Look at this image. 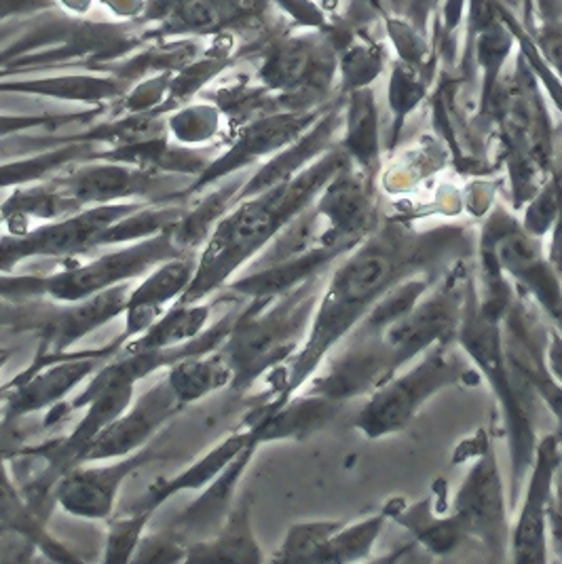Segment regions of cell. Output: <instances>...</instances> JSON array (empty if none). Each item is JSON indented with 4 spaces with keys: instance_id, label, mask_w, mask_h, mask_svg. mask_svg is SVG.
I'll use <instances>...</instances> for the list:
<instances>
[{
    "instance_id": "cell-1",
    "label": "cell",
    "mask_w": 562,
    "mask_h": 564,
    "mask_svg": "<svg viewBox=\"0 0 562 564\" xmlns=\"http://www.w3.org/2000/svg\"><path fill=\"white\" fill-rule=\"evenodd\" d=\"M478 229L442 223L414 227L410 218L385 216L375 231L341 258L324 285L301 349L264 381L269 406H280L311 377L385 294L412 275H444L461 258H476Z\"/></svg>"
},
{
    "instance_id": "cell-2",
    "label": "cell",
    "mask_w": 562,
    "mask_h": 564,
    "mask_svg": "<svg viewBox=\"0 0 562 564\" xmlns=\"http://www.w3.org/2000/svg\"><path fill=\"white\" fill-rule=\"evenodd\" d=\"M349 163V156L336 142L299 176L230 207L199 250L197 271L180 296V303H204L216 292H223L246 264L273 246L281 232L311 207L322 188Z\"/></svg>"
},
{
    "instance_id": "cell-3",
    "label": "cell",
    "mask_w": 562,
    "mask_h": 564,
    "mask_svg": "<svg viewBox=\"0 0 562 564\" xmlns=\"http://www.w3.org/2000/svg\"><path fill=\"white\" fill-rule=\"evenodd\" d=\"M457 345L472 359L478 375L497 398L510 444V501L511 508H516L533 463L537 442L541 437L537 432L541 412H548V409L539 400L536 389L514 368L508 358L501 322L480 313L476 299V278L467 292Z\"/></svg>"
},
{
    "instance_id": "cell-4",
    "label": "cell",
    "mask_w": 562,
    "mask_h": 564,
    "mask_svg": "<svg viewBox=\"0 0 562 564\" xmlns=\"http://www.w3.org/2000/svg\"><path fill=\"white\" fill-rule=\"evenodd\" d=\"M326 280L328 273L311 278L278 299H252L237 311L220 345L233 370L230 393H248L301 349Z\"/></svg>"
},
{
    "instance_id": "cell-5",
    "label": "cell",
    "mask_w": 562,
    "mask_h": 564,
    "mask_svg": "<svg viewBox=\"0 0 562 564\" xmlns=\"http://www.w3.org/2000/svg\"><path fill=\"white\" fill-rule=\"evenodd\" d=\"M480 381L483 377L457 343H440L366 395L356 430L368 440L396 436L440 391L478 386Z\"/></svg>"
},
{
    "instance_id": "cell-6",
    "label": "cell",
    "mask_w": 562,
    "mask_h": 564,
    "mask_svg": "<svg viewBox=\"0 0 562 564\" xmlns=\"http://www.w3.org/2000/svg\"><path fill=\"white\" fill-rule=\"evenodd\" d=\"M461 448L469 451L461 455V462H469V469L453 497L451 512L457 516L467 539L478 543L490 561L506 563L510 561V497L497 455L485 430Z\"/></svg>"
},
{
    "instance_id": "cell-7",
    "label": "cell",
    "mask_w": 562,
    "mask_h": 564,
    "mask_svg": "<svg viewBox=\"0 0 562 564\" xmlns=\"http://www.w3.org/2000/svg\"><path fill=\"white\" fill-rule=\"evenodd\" d=\"M474 260L461 258L430 288L417 307L381 330L396 372L440 343H457L467 292L474 283Z\"/></svg>"
},
{
    "instance_id": "cell-8",
    "label": "cell",
    "mask_w": 562,
    "mask_h": 564,
    "mask_svg": "<svg viewBox=\"0 0 562 564\" xmlns=\"http://www.w3.org/2000/svg\"><path fill=\"white\" fill-rule=\"evenodd\" d=\"M478 246L495 254L550 328L562 334V278L545 257L543 239L525 231L510 209L495 207L478 229Z\"/></svg>"
},
{
    "instance_id": "cell-9",
    "label": "cell",
    "mask_w": 562,
    "mask_h": 564,
    "mask_svg": "<svg viewBox=\"0 0 562 564\" xmlns=\"http://www.w3.org/2000/svg\"><path fill=\"white\" fill-rule=\"evenodd\" d=\"M123 338L117 336L112 343L98 349L68 351L62 356L36 354L34 361L24 368L7 386L4 400L0 404V423L18 425L36 412H47L66 402L78 387L87 383L106 359L119 354Z\"/></svg>"
},
{
    "instance_id": "cell-10",
    "label": "cell",
    "mask_w": 562,
    "mask_h": 564,
    "mask_svg": "<svg viewBox=\"0 0 562 564\" xmlns=\"http://www.w3.org/2000/svg\"><path fill=\"white\" fill-rule=\"evenodd\" d=\"M324 110L326 108L278 110L233 129L227 149L214 154L204 172L174 195V202L188 204V199L202 195L214 184L237 176L260 161L271 159L296 138H301L322 117Z\"/></svg>"
},
{
    "instance_id": "cell-11",
    "label": "cell",
    "mask_w": 562,
    "mask_h": 564,
    "mask_svg": "<svg viewBox=\"0 0 562 564\" xmlns=\"http://www.w3.org/2000/svg\"><path fill=\"white\" fill-rule=\"evenodd\" d=\"M149 202L89 206L60 220L43 223L26 235H0V271L13 273L22 262L36 258L75 260L98 250V241L112 223Z\"/></svg>"
},
{
    "instance_id": "cell-12",
    "label": "cell",
    "mask_w": 562,
    "mask_h": 564,
    "mask_svg": "<svg viewBox=\"0 0 562 564\" xmlns=\"http://www.w3.org/2000/svg\"><path fill=\"white\" fill-rule=\"evenodd\" d=\"M180 254L186 252H180L172 239V231H167L144 241L128 243L115 252L87 262H71L47 275V299L55 303H75L89 299L121 283L136 282L153 271L156 264Z\"/></svg>"
},
{
    "instance_id": "cell-13",
    "label": "cell",
    "mask_w": 562,
    "mask_h": 564,
    "mask_svg": "<svg viewBox=\"0 0 562 564\" xmlns=\"http://www.w3.org/2000/svg\"><path fill=\"white\" fill-rule=\"evenodd\" d=\"M176 178L179 176H165L128 163L94 159L71 165L53 180L78 206L89 207L128 202H174V195L182 191Z\"/></svg>"
},
{
    "instance_id": "cell-14",
    "label": "cell",
    "mask_w": 562,
    "mask_h": 564,
    "mask_svg": "<svg viewBox=\"0 0 562 564\" xmlns=\"http://www.w3.org/2000/svg\"><path fill=\"white\" fill-rule=\"evenodd\" d=\"M562 465V432L543 434L537 442L531 469L518 499L511 524L510 561L548 563V513L554 499V476Z\"/></svg>"
},
{
    "instance_id": "cell-15",
    "label": "cell",
    "mask_w": 562,
    "mask_h": 564,
    "mask_svg": "<svg viewBox=\"0 0 562 564\" xmlns=\"http://www.w3.org/2000/svg\"><path fill=\"white\" fill-rule=\"evenodd\" d=\"M159 444H149L128 457L108 462L80 463L57 485V508L80 520H108L117 510L123 485L144 465L159 457Z\"/></svg>"
},
{
    "instance_id": "cell-16",
    "label": "cell",
    "mask_w": 562,
    "mask_h": 564,
    "mask_svg": "<svg viewBox=\"0 0 562 564\" xmlns=\"http://www.w3.org/2000/svg\"><path fill=\"white\" fill-rule=\"evenodd\" d=\"M184 406L167 386L165 379L138 395L126 411L121 412L85 453L83 463L121 459L149 446L159 432L176 419Z\"/></svg>"
},
{
    "instance_id": "cell-17",
    "label": "cell",
    "mask_w": 562,
    "mask_h": 564,
    "mask_svg": "<svg viewBox=\"0 0 562 564\" xmlns=\"http://www.w3.org/2000/svg\"><path fill=\"white\" fill-rule=\"evenodd\" d=\"M133 282L121 283L117 288L104 290L89 299L75 303H55L53 301L50 315L36 334L43 356H62L73 351V347L87 338L89 334L108 326L110 322L123 317L128 307L129 292Z\"/></svg>"
},
{
    "instance_id": "cell-18",
    "label": "cell",
    "mask_w": 562,
    "mask_h": 564,
    "mask_svg": "<svg viewBox=\"0 0 562 564\" xmlns=\"http://www.w3.org/2000/svg\"><path fill=\"white\" fill-rule=\"evenodd\" d=\"M352 246H331V243H317L292 257L278 258L262 262L256 267L252 273L237 278L225 288L230 294L239 299H258V301H271L281 294L299 288L301 283L311 278L331 273L334 264L349 254Z\"/></svg>"
},
{
    "instance_id": "cell-19",
    "label": "cell",
    "mask_w": 562,
    "mask_h": 564,
    "mask_svg": "<svg viewBox=\"0 0 562 564\" xmlns=\"http://www.w3.org/2000/svg\"><path fill=\"white\" fill-rule=\"evenodd\" d=\"M343 409L345 404L336 400L301 389L280 406H269L260 402L244 416V423L255 430L260 444L285 440L299 442L324 432Z\"/></svg>"
},
{
    "instance_id": "cell-20",
    "label": "cell",
    "mask_w": 562,
    "mask_h": 564,
    "mask_svg": "<svg viewBox=\"0 0 562 564\" xmlns=\"http://www.w3.org/2000/svg\"><path fill=\"white\" fill-rule=\"evenodd\" d=\"M338 129H343V104H334L326 108L322 117L301 138H296L292 144L281 149L280 153L267 159L255 174L241 184L235 204L299 176L313 161H317L322 154L333 149Z\"/></svg>"
},
{
    "instance_id": "cell-21",
    "label": "cell",
    "mask_w": 562,
    "mask_h": 564,
    "mask_svg": "<svg viewBox=\"0 0 562 564\" xmlns=\"http://www.w3.org/2000/svg\"><path fill=\"white\" fill-rule=\"evenodd\" d=\"M195 271H197V254L186 252L156 264L153 271H149L142 278V282L136 283L129 292L128 307L123 313V319H126V328L121 333L123 343L147 333L167 308L179 303L180 296L193 282Z\"/></svg>"
},
{
    "instance_id": "cell-22",
    "label": "cell",
    "mask_w": 562,
    "mask_h": 564,
    "mask_svg": "<svg viewBox=\"0 0 562 564\" xmlns=\"http://www.w3.org/2000/svg\"><path fill=\"white\" fill-rule=\"evenodd\" d=\"M258 451H260L258 442L250 444L246 451H241L207 487L199 490V497H195L174 518L170 529L186 545L193 541L209 538L220 529V524L227 520L237 501V490L241 487L244 476L252 467Z\"/></svg>"
},
{
    "instance_id": "cell-23",
    "label": "cell",
    "mask_w": 562,
    "mask_h": 564,
    "mask_svg": "<svg viewBox=\"0 0 562 564\" xmlns=\"http://www.w3.org/2000/svg\"><path fill=\"white\" fill-rule=\"evenodd\" d=\"M260 440L256 436L255 430L248 423H239L237 430H233L230 434L223 437L220 442H216L207 453H204L199 459L191 463L188 467H184L179 474L170 476V478H156L151 487L147 488L136 503H131L133 508L140 510H149V512H159L170 499H174L176 495L182 492H199L202 488L207 487L227 465H229L241 451H246L250 444H255ZM262 446V444H260Z\"/></svg>"
},
{
    "instance_id": "cell-24",
    "label": "cell",
    "mask_w": 562,
    "mask_h": 564,
    "mask_svg": "<svg viewBox=\"0 0 562 564\" xmlns=\"http://www.w3.org/2000/svg\"><path fill=\"white\" fill-rule=\"evenodd\" d=\"M9 446L0 448V527L28 539L39 554L53 563L77 564L83 558L75 554L64 541L53 535L47 522L30 506L24 490L18 485L11 467H9Z\"/></svg>"
},
{
    "instance_id": "cell-25",
    "label": "cell",
    "mask_w": 562,
    "mask_h": 564,
    "mask_svg": "<svg viewBox=\"0 0 562 564\" xmlns=\"http://www.w3.org/2000/svg\"><path fill=\"white\" fill-rule=\"evenodd\" d=\"M131 85L112 73H71L36 78H0V94L36 96L57 102L108 106L117 104Z\"/></svg>"
},
{
    "instance_id": "cell-26",
    "label": "cell",
    "mask_w": 562,
    "mask_h": 564,
    "mask_svg": "<svg viewBox=\"0 0 562 564\" xmlns=\"http://www.w3.org/2000/svg\"><path fill=\"white\" fill-rule=\"evenodd\" d=\"M252 508L255 499L250 495L237 497L227 520L214 535L188 543L184 563H264V552L256 538Z\"/></svg>"
},
{
    "instance_id": "cell-27",
    "label": "cell",
    "mask_w": 562,
    "mask_h": 564,
    "mask_svg": "<svg viewBox=\"0 0 562 564\" xmlns=\"http://www.w3.org/2000/svg\"><path fill=\"white\" fill-rule=\"evenodd\" d=\"M385 508L389 512V520L402 527L419 547L437 558L453 556L469 541L455 513L444 516L435 510L434 497H425L414 503L396 497L389 499Z\"/></svg>"
},
{
    "instance_id": "cell-28",
    "label": "cell",
    "mask_w": 562,
    "mask_h": 564,
    "mask_svg": "<svg viewBox=\"0 0 562 564\" xmlns=\"http://www.w3.org/2000/svg\"><path fill=\"white\" fill-rule=\"evenodd\" d=\"M83 207L55 182L45 180L11 188L0 204V223L7 235H26L43 223L60 220Z\"/></svg>"
},
{
    "instance_id": "cell-29",
    "label": "cell",
    "mask_w": 562,
    "mask_h": 564,
    "mask_svg": "<svg viewBox=\"0 0 562 564\" xmlns=\"http://www.w3.org/2000/svg\"><path fill=\"white\" fill-rule=\"evenodd\" d=\"M338 147L358 172L377 180L381 170V133L379 108L370 87L347 94V102L343 104V138Z\"/></svg>"
},
{
    "instance_id": "cell-30",
    "label": "cell",
    "mask_w": 562,
    "mask_h": 564,
    "mask_svg": "<svg viewBox=\"0 0 562 564\" xmlns=\"http://www.w3.org/2000/svg\"><path fill=\"white\" fill-rule=\"evenodd\" d=\"M50 147L41 153H30L20 159H11L0 163V191L2 188H18L26 184L45 182L62 174L71 165H77L83 161L100 159L102 147L85 140L73 138H50Z\"/></svg>"
},
{
    "instance_id": "cell-31",
    "label": "cell",
    "mask_w": 562,
    "mask_h": 564,
    "mask_svg": "<svg viewBox=\"0 0 562 564\" xmlns=\"http://www.w3.org/2000/svg\"><path fill=\"white\" fill-rule=\"evenodd\" d=\"M229 299H239V296L223 290V296H218L212 303H207V301L204 303H180L179 301L167 308L147 333L123 343V347L119 351H126V354L153 351V349H167V347L188 343V340L197 338L199 334H204L205 328L209 326L214 308Z\"/></svg>"
},
{
    "instance_id": "cell-32",
    "label": "cell",
    "mask_w": 562,
    "mask_h": 564,
    "mask_svg": "<svg viewBox=\"0 0 562 564\" xmlns=\"http://www.w3.org/2000/svg\"><path fill=\"white\" fill-rule=\"evenodd\" d=\"M244 182L246 178H239V174L230 176L204 191V197L197 195L199 199L195 204H186L179 223L172 229V239L179 246L180 252L199 254L212 232L216 231L218 223L235 204V197Z\"/></svg>"
},
{
    "instance_id": "cell-33",
    "label": "cell",
    "mask_w": 562,
    "mask_h": 564,
    "mask_svg": "<svg viewBox=\"0 0 562 564\" xmlns=\"http://www.w3.org/2000/svg\"><path fill=\"white\" fill-rule=\"evenodd\" d=\"M165 381L179 398L180 404L186 409L218 391L229 389L233 370L218 347L209 354L180 359L167 368Z\"/></svg>"
},
{
    "instance_id": "cell-34",
    "label": "cell",
    "mask_w": 562,
    "mask_h": 564,
    "mask_svg": "<svg viewBox=\"0 0 562 564\" xmlns=\"http://www.w3.org/2000/svg\"><path fill=\"white\" fill-rule=\"evenodd\" d=\"M229 128L225 112L212 100L180 104L165 112V131L182 147L188 149H212Z\"/></svg>"
},
{
    "instance_id": "cell-35",
    "label": "cell",
    "mask_w": 562,
    "mask_h": 564,
    "mask_svg": "<svg viewBox=\"0 0 562 564\" xmlns=\"http://www.w3.org/2000/svg\"><path fill=\"white\" fill-rule=\"evenodd\" d=\"M389 522V512L383 510L370 513L356 522H345L333 538L328 539L322 550L313 556L311 563L352 564L368 561L375 552V545Z\"/></svg>"
},
{
    "instance_id": "cell-36",
    "label": "cell",
    "mask_w": 562,
    "mask_h": 564,
    "mask_svg": "<svg viewBox=\"0 0 562 564\" xmlns=\"http://www.w3.org/2000/svg\"><path fill=\"white\" fill-rule=\"evenodd\" d=\"M186 204L180 202H153L142 204L138 209L129 212L128 216L112 223L100 235L98 246H121V243H136L156 237L161 232L172 231L179 223Z\"/></svg>"
},
{
    "instance_id": "cell-37",
    "label": "cell",
    "mask_w": 562,
    "mask_h": 564,
    "mask_svg": "<svg viewBox=\"0 0 562 564\" xmlns=\"http://www.w3.org/2000/svg\"><path fill=\"white\" fill-rule=\"evenodd\" d=\"M154 512L129 506L126 512L112 513L106 520V543L102 561L106 564L131 563L140 541L144 538Z\"/></svg>"
},
{
    "instance_id": "cell-38",
    "label": "cell",
    "mask_w": 562,
    "mask_h": 564,
    "mask_svg": "<svg viewBox=\"0 0 562 564\" xmlns=\"http://www.w3.org/2000/svg\"><path fill=\"white\" fill-rule=\"evenodd\" d=\"M345 524V520L322 518V520H301L288 527L281 539L273 563H311L322 545L333 538Z\"/></svg>"
},
{
    "instance_id": "cell-39",
    "label": "cell",
    "mask_w": 562,
    "mask_h": 564,
    "mask_svg": "<svg viewBox=\"0 0 562 564\" xmlns=\"http://www.w3.org/2000/svg\"><path fill=\"white\" fill-rule=\"evenodd\" d=\"M425 80L419 75L417 66L409 62H398L389 83V108L393 112V128L389 133V144H396L404 121L410 112L425 98Z\"/></svg>"
},
{
    "instance_id": "cell-40",
    "label": "cell",
    "mask_w": 562,
    "mask_h": 564,
    "mask_svg": "<svg viewBox=\"0 0 562 564\" xmlns=\"http://www.w3.org/2000/svg\"><path fill=\"white\" fill-rule=\"evenodd\" d=\"M561 174L554 172L522 207L525 216H522L520 225L525 231L533 235L537 239H543L545 235H550L554 223H556L559 204H561Z\"/></svg>"
},
{
    "instance_id": "cell-41",
    "label": "cell",
    "mask_w": 562,
    "mask_h": 564,
    "mask_svg": "<svg viewBox=\"0 0 562 564\" xmlns=\"http://www.w3.org/2000/svg\"><path fill=\"white\" fill-rule=\"evenodd\" d=\"M104 106H91L78 112H66V115H50V112H39V115H9L0 112V140L22 135L32 129H57L73 123H91L98 117H102Z\"/></svg>"
},
{
    "instance_id": "cell-42",
    "label": "cell",
    "mask_w": 562,
    "mask_h": 564,
    "mask_svg": "<svg viewBox=\"0 0 562 564\" xmlns=\"http://www.w3.org/2000/svg\"><path fill=\"white\" fill-rule=\"evenodd\" d=\"M174 73H156L151 77L140 78L119 100L123 115H149V112H170V83Z\"/></svg>"
},
{
    "instance_id": "cell-43",
    "label": "cell",
    "mask_w": 562,
    "mask_h": 564,
    "mask_svg": "<svg viewBox=\"0 0 562 564\" xmlns=\"http://www.w3.org/2000/svg\"><path fill=\"white\" fill-rule=\"evenodd\" d=\"M52 303V299L28 301V303L0 299V336H18V334L36 336L50 315Z\"/></svg>"
},
{
    "instance_id": "cell-44",
    "label": "cell",
    "mask_w": 562,
    "mask_h": 564,
    "mask_svg": "<svg viewBox=\"0 0 562 564\" xmlns=\"http://www.w3.org/2000/svg\"><path fill=\"white\" fill-rule=\"evenodd\" d=\"M383 68V55L375 47H352L341 57V77L343 94H352L356 89L370 87V83L379 77Z\"/></svg>"
},
{
    "instance_id": "cell-45",
    "label": "cell",
    "mask_w": 562,
    "mask_h": 564,
    "mask_svg": "<svg viewBox=\"0 0 562 564\" xmlns=\"http://www.w3.org/2000/svg\"><path fill=\"white\" fill-rule=\"evenodd\" d=\"M186 547L172 529L144 533L131 563H184Z\"/></svg>"
},
{
    "instance_id": "cell-46",
    "label": "cell",
    "mask_w": 562,
    "mask_h": 564,
    "mask_svg": "<svg viewBox=\"0 0 562 564\" xmlns=\"http://www.w3.org/2000/svg\"><path fill=\"white\" fill-rule=\"evenodd\" d=\"M0 299L15 303L47 299V275H15L0 271Z\"/></svg>"
},
{
    "instance_id": "cell-47",
    "label": "cell",
    "mask_w": 562,
    "mask_h": 564,
    "mask_svg": "<svg viewBox=\"0 0 562 564\" xmlns=\"http://www.w3.org/2000/svg\"><path fill=\"white\" fill-rule=\"evenodd\" d=\"M281 9L299 24L311 28L324 26V13L311 0H275Z\"/></svg>"
},
{
    "instance_id": "cell-48",
    "label": "cell",
    "mask_w": 562,
    "mask_h": 564,
    "mask_svg": "<svg viewBox=\"0 0 562 564\" xmlns=\"http://www.w3.org/2000/svg\"><path fill=\"white\" fill-rule=\"evenodd\" d=\"M57 0H0V22L11 18H28L53 9Z\"/></svg>"
},
{
    "instance_id": "cell-49",
    "label": "cell",
    "mask_w": 562,
    "mask_h": 564,
    "mask_svg": "<svg viewBox=\"0 0 562 564\" xmlns=\"http://www.w3.org/2000/svg\"><path fill=\"white\" fill-rule=\"evenodd\" d=\"M545 368L552 375V379L562 387V334L554 328L548 333V343H545Z\"/></svg>"
},
{
    "instance_id": "cell-50",
    "label": "cell",
    "mask_w": 562,
    "mask_h": 564,
    "mask_svg": "<svg viewBox=\"0 0 562 564\" xmlns=\"http://www.w3.org/2000/svg\"><path fill=\"white\" fill-rule=\"evenodd\" d=\"M550 235H552V239H550V243H548V248H545V257L550 260V264L554 267V271H556L559 275H562V186L559 216H556V223H554Z\"/></svg>"
},
{
    "instance_id": "cell-51",
    "label": "cell",
    "mask_w": 562,
    "mask_h": 564,
    "mask_svg": "<svg viewBox=\"0 0 562 564\" xmlns=\"http://www.w3.org/2000/svg\"><path fill=\"white\" fill-rule=\"evenodd\" d=\"M548 552L554 554V558L562 563V516L550 508L548 513Z\"/></svg>"
},
{
    "instance_id": "cell-52",
    "label": "cell",
    "mask_w": 562,
    "mask_h": 564,
    "mask_svg": "<svg viewBox=\"0 0 562 564\" xmlns=\"http://www.w3.org/2000/svg\"><path fill=\"white\" fill-rule=\"evenodd\" d=\"M552 506L554 510L562 516V465L554 476V499H552Z\"/></svg>"
},
{
    "instance_id": "cell-53",
    "label": "cell",
    "mask_w": 562,
    "mask_h": 564,
    "mask_svg": "<svg viewBox=\"0 0 562 564\" xmlns=\"http://www.w3.org/2000/svg\"><path fill=\"white\" fill-rule=\"evenodd\" d=\"M64 4V9H68L71 13H87L91 0H57Z\"/></svg>"
},
{
    "instance_id": "cell-54",
    "label": "cell",
    "mask_w": 562,
    "mask_h": 564,
    "mask_svg": "<svg viewBox=\"0 0 562 564\" xmlns=\"http://www.w3.org/2000/svg\"><path fill=\"white\" fill-rule=\"evenodd\" d=\"M11 356H13V349H7V347H4V349L0 351V372H2V368L7 366V361L11 359Z\"/></svg>"
},
{
    "instance_id": "cell-55",
    "label": "cell",
    "mask_w": 562,
    "mask_h": 564,
    "mask_svg": "<svg viewBox=\"0 0 562 564\" xmlns=\"http://www.w3.org/2000/svg\"><path fill=\"white\" fill-rule=\"evenodd\" d=\"M11 440H13V437L4 436V427L0 425V448H2V446H11Z\"/></svg>"
},
{
    "instance_id": "cell-56",
    "label": "cell",
    "mask_w": 562,
    "mask_h": 564,
    "mask_svg": "<svg viewBox=\"0 0 562 564\" xmlns=\"http://www.w3.org/2000/svg\"><path fill=\"white\" fill-rule=\"evenodd\" d=\"M13 75V70L11 68H4V66H0V78L11 77Z\"/></svg>"
},
{
    "instance_id": "cell-57",
    "label": "cell",
    "mask_w": 562,
    "mask_h": 564,
    "mask_svg": "<svg viewBox=\"0 0 562 564\" xmlns=\"http://www.w3.org/2000/svg\"><path fill=\"white\" fill-rule=\"evenodd\" d=\"M4 393H7V386H0V404H2V400H4Z\"/></svg>"
},
{
    "instance_id": "cell-58",
    "label": "cell",
    "mask_w": 562,
    "mask_h": 564,
    "mask_svg": "<svg viewBox=\"0 0 562 564\" xmlns=\"http://www.w3.org/2000/svg\"><path fill=\"white\" fill-rule=\"evenodd\" d=\"M2 349H4V347H0V351H2Z\"/></svg>"
},
{
    "instance_id": "cell-59",
    "label": "cell",
    "mask_w": 562,
    "mask_h": 564,
    "mask_svg": "<svg viewBox=\"0 0 562 564\" xmlns=\"http://www.w3.org/2000/svg\"><path fill=\"white\" fill-rule=\"evenodd\" d=\"M508 2H511V0H508Z\"/></svg>"
},
{
    "instance_id": "cell-60",
    "label": "cell",
    "mask_w": 562,
    "mask_h": 564,
    "mask_svg": "<svg viewBox=\"0 0 562 564\" xmlns=\"http://www.w3.org/2000/svg\"><path fill=\"white\" fill-rule=\"evenodd\" d=\"M561 176H562V174H561Z\"/></svg>"
},
{
    "instance_id": "cell-61",
    "label": "cell",
    "mask_w": 562,
    "mask_h": 564,
    "mask_svg": "<svg viewBox=\"0 0 562 564\" xmlns=\"http://www.w3.org/2000/svg\"><path fill=\"white\" fill-rule=\"evenodd\" d=\"M561 278H562V275H561Z\"/></svg>"
}]
</instances>
